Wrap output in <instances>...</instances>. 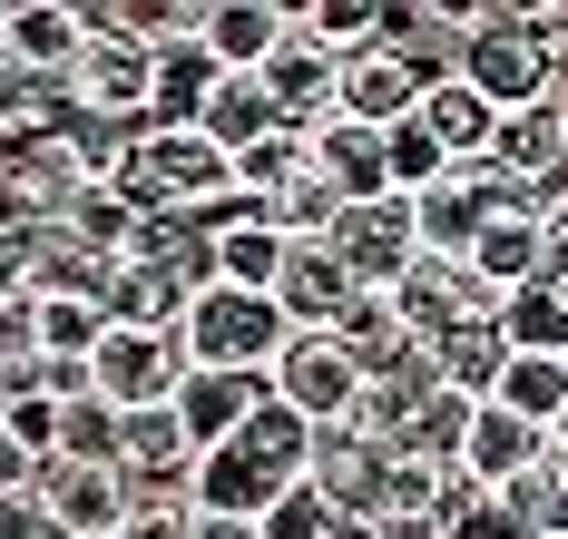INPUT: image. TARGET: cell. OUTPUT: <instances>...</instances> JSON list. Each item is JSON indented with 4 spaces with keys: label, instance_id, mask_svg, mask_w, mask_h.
Instances as JSON below:
<instances>
[{
    "label": "cell",
    "instance_id": "cell-28",
    "mask_svg": "<svg viewBox=\"0 0 568 539\" xmlns=\"http://www.w3.org/2000/svg\"><path fill=\"white\" fill-rule=\"evenodd\" d=\"M235 451H245V461H265L275 480H304V461H314V421H294L275 393H265V403L245 413V431H235Z\"/></svg>",
    "mask_w": 568,
    "mask_h": 539
},
{
    "label": "cell",
    "instance_id": "cell-37",
    "mask_svg": "<svg viewBox=\"0 0 568 539\" xmlns=\"http://www.w3.org/2000/svg\"><path fill=\"white\" fill-rule=\"evenodd\" d=\"M0 431H10V441H20V451H30V461H50V451H59V403H40V393H20V403H10V421H0Z\"/></svg>",
    "mask_w": 568,
    "mask_h": 539
},
{
    "label": "cell",
    "instance_id": "cell-9",
    "mask_svg": "<svg viewBox=\"0 0 568 539\" xmlns=\"http://www.w3.org/2000/svg\"><path fill=\"white\" fill-rule=\"evenodd\" d=\"M304 490H314V500H324L334 520H383V510H393V451L334 421V431H314Z\"/></svg>",
    "mask_w": 568,
    "mask_h": 539
},
{
    "label": "cell",
    "instance_id": "cell-25",
    "mask_svg": "<svg viewBox=\"0 0 568 539\" xmlns=\"http://www.w3.org/2000/svg\"><path fill=\"white\" fill-rule=\"evenodd\" d=\"M500 363H510L500 324H460V334H442V344H432V373H442V393H460V403H490Z\"/></svg>",
    "mask_w": 568,
    "mask_h": 539
},
{
    "label": "cell",
    "instance_id": "cell-5",
    "mask_svg": "<svg viewBox=\"0 0 568 539\" xmlns=\"http://www.w3.org/2000/svg\"><path fill=\"white\" fill-rule=\"evenodd\" d=\"M265 393H275L294 421H314V431H334L353 421V393H363V363L343 354L334 334H284L275 363H265Z\"/></svg>",
    "mask_w": 568,
    "mask_h": 539
},
{
    "label": "cell",
    "instance_id": "cell-20",
    "mask_svg": "<svg viewBox=\"0 0 568 539\" xmlns=\"http://www.w3.org/2000/svg\"><path fill=\"white\" fill-rule=\"evenodd\" d=\"M490 295H519V285H539L549 275V226H529V216H490L480 236H470V255H460Z\"/></svg>",
    "mask_w": 568,
    "mask_h": 539
},
{
    "label": "cell",
    "instance_id": "cell-30",
    "mask_svg": "<svg viewBox=\"0 0 568 539\" xmlns=\"http://www.w3.org/2000/svg\"><path fill=\"white\" fill-rule=\"evenodd\" d=\"M59 236H79L89 255H99V265H118V255L138 245V206H128L118 186H79V206L59 216Z\"/></svg>",
    "mask_w": 568,
    "mask_h": 539
},
{
    "label": "cell",
    "instance_id": "cell-34",
    "mask_svg": "<svg viewBox=\"0 0 568 539\" xmlns=\"http://www.w3.org/2000/svg\"><path fill=\"white\" fill-rule=\"evenodd\" d=\"M30 314H40V354H59V363H89L99 354V334H109V314L99 304H79V295H30Z\"/></svg>",
    "mask_w": 568,
    "mask_h": 539
},
{
    "label": "cell",
    "instance_id": "cell-13",
    "mask_svg": "<svg viewBox=\"0 0 568 539\" xmlns=\"http://www.w3.org/2000/svg\"><path fill=\"white\" fill-rule=\"evenodd\" d=\"M0 40H10V60L30 69V79H69L79 50H89V10H69V0H10L0 10Z\"/></svg>",
    "mask_w": 568,
    "mask_h": 539
},
{
    "label": "cell",
    "instance_id": "cell-43",
    "mask_svg": "<svg viewBox=\"0 0 568 539\" xmlns=\"http://www.w3.org/2000/svg\"><path fill=\"white\" fill-rule=\"evenodd\" d=\"M324 539H383V530H373V520H334Z\"/></svg>",
    "mask_w": 568,
    "mask_h": 539
},
{
    "label": "cell",
    "instance_id": "cell-15",
    "mask_svg": "<svg viewBox=\"0 0 568 539\" xmlns=\"http://www.w3.org/2000/svg\"><path fill=\"white\" fill-rule=\"evenodd\" d=\"M255 403H265V373H186L168 413H176V431H186V451H216V441L245 431Z\"/></svg>",
    "mask_w": 568,
    "mask_h": 539
},
{
    "label": "cell",
    "instance_id": "cell-39",
    "mask_svg": "<svg viewBox=\"0 0 568 539\" xmlns=\"http://www.w3.org/2000/svg\"><path fill=\"white\" fill-rule=\"evenodd\" d=\"M0 539H59V530H50V510H40L30 490H10V500H0Z\"/></svg>",
    "mask_w": 568,
    "mask_h": 539
},
{
    "label": "cell",
    "instance_id": "cell-17",
    "mask_svg": "<svg viewBox=\"0 0 568 539\" xmlns=\"http://www.w3.org/2000/svg\"><path fill=\"white\" fill-rule=\"evenodd\" d=\"M539 461H549V431H539V421L500 413V403H480V413H470V441H460V471L480 480V490H500V480L539 471Z\"/></svg>",
    "mask_w": 568,
    "mask_h": 539
},
{
    "label": "cell",
    "instance_id": "cell-21",
    "mask_svg": "<svg viewBox=\"0 0 568 539\" xmlns=\"http://www.w3.org/2000/svg\"><path fill=\"white\" fill-rule=\"evenodd\" d=\"M490 167L510 186H529V177H559L568 167V128H559V109L539 99V109H510V119L490 128Z\"/></svg>",
    "mask_w": 568,
    "mask_h": 539
},
{
    "label": "cell",
    "instance_id": "cell-40",
    "mask_svg": "<svg viewBox=\"0 0 568 539\" xmlns=\"http://www.w3.org/2000/svg\"><path fill=\"white\" fill-rule=\"evenodd\" d=\"M30 471H40V461H30V451L0 431V500H10V490H30Z\"/></svg>",
    "mask_w": 568,
    "mask_h": 539
},
{
    "label": "cell",
    "instance_id": "cell-12",
    "mask_svg": "<svg viewBox=\"0 0 568 539\" xmlns=\"http://www.w3.org/2000/svg\"><path fill=\"white\" fill-rule=\"evenodd\" d=\"M284 30H294V0H206L196 50L226 69V79H255V69L284 50Z\"/></svg>",
    "mask_w": 568,
    "mask_h": 539
},
{
    "label": "cell",
    "instance_id": "cell-11",
    "mask_svg": "<svg viewBox=\"0 0 568 539\" xmlns=\"http://www.w3.org/2000/svg\"><path fill=\"white\" fill-rule=\"evenodd\" d=\"M30 500L50 510L59 539H118L128 530V490H118V471H99V461H40V471H30Z\"/></svg>",
    "mask_w": 568,
    "mask_h": 539
},
{
    "label": "cell",
    "instance_id": "cell-38",
    "mask_svg": "<svg viewBox=\"0 0 568 539\" xmlns=\"http://www.w3.org/2000/svg\"><path fill=\"white\" fill-rule=\"evenodd\" d=\"M30 354H40V314L30 295H0V373H30Z\"/></svg>",
    "mask_w": 568,
    "mask_h": 539
},
{
    "label": "cell",
    "instance_id": "cell-8",
    "mask_svg": "<svg viewBox=\"0 0 568 539\" xmlns=\"http://www.w3.org/2000/svg\"><path fill=\"white\" fill-rule=\"evenodd\" d=\"M432 79H452V69H422L412 50L373 40V50H353V60L334 69V119H353V128H402L412 109H422V89H432Z\"/></svg>",
    "mask_w": 568,
    "mask_h": 539
},
{
    "label": "cell",
    "instance_id": "cell-10",
    "mask_svg": "<svg viewBox=\"0 0 568 539\" xmlns=\"http://www.w3.org/2000/svg\"><path fill=\"white\" fill-rule=\"evenodd\" d=\"M334 265L363 285V295H393L402 285V265L422 255V236H412V196H373V206H343L334 216Z\"/></svg>",
    "mask_w": 568,
    "mask_h": 539
},
{
    "label": "cell",
    "instance_id": "cell-19",
    "mask_svg": "<svg viewBox=\"0 0 568 539\" xmlns=\"http://www.w3.org/2000/svg\"><path fill=\"white\" fill-rule=\"evenodd\" d=\"M294 480H275L265 461H245L235 441H216V451H196V510H216V520H265Z\"/></svg>",
    "mask_w": 568,
    "mask_h": 539
},
{
    "label": "cell",
    "instance_id": "cell-18",
    "mask_svg": "<svg viewBox=\"0 0 568 539\" xmlns=\"http://www.w3.org/2000/svg\"><path fill=\"white\" fill-rule=\"evenodd\" d=\"M314 177L334 186L343 206H373V196H393V167H383V128L324 119V128H314Z\"/></svg>",
    "mask_w": 568,
    "mask_h": 539
},
{
    "label": "cell",
    "instance_id": "cell-14",
    "mask_svg": "<svg viewBox=\"0 0 568 539\" xmlns=\"http://www.w3.org/2000/svg\"><path fill=\"white\" fill-rule=\"evenodd\" d=\"M353 295H363V285L334 265V245H284V275H275L284 334H334V314H343Z\"/></svg>",
    "mask_w": 568,
    "mask_h": 539
},
{
    "label": "cell",
    "instance_id": "cell-23",
    "mask_svg": "<svg viewBox=\"0 0 568 539\" xmlns=\"http://www.w3.org/2000/svg\"><path fill=\"white\" fill-rule=\"evenodd\" d=\"M275 109H265V89H255V79H216V89H206V109H196V138H206V148H216V157H245V148H255V138H275Z\"/></svg>",
    "mask_w": 568,
    "mask_h": 539
},
{
    "label": "cell",
    "instance_id": "cell-3",
    "mask_svg": "<svg viewBox=\"0 0 568 539\" xmlns=\"http://www.w3.org/2000/svg\"><path fill=\"white\" fill-rule=\"evenodd\" d=\"M490 216H519V186L500 177L490 157H460V167H442V177L412 196V236H422V255H470V236H480Z\"/></svg>",
    "mask_w": 568,
    "mask_h": 539
},
{
    "label": "cell",
    "instance_id": "cell-7",
    "mask_svg": "<svg viewBox=\"0 0 568 539\" xmlns=\"http://www.w3.org/2000/svg\"><path fill=\"white\" fill-rule=\"evenodd\" d=\"M393 314H402V334H412V344H442V334H460V324H490L500 295H490L460 255H412V265H402V285H393Z\"/></svg>",
    "mask_w": 568,
    "mask_h": 539
},
{
    "label": "cell",
    "instance_id": "cell-27",
    "mask_svg": "<svg viewBox=\"0 0 568 539\" xmlns=\"http://www.w3.org/2000/svg\"><path fill=\"white\" fill-rule=\"evenodd\" d=\"M490 403L549 431V421L568 413V363L559 354H510V363H500V383H490Z\"/></svg>",
    "mask_w": 568,
    "mask_h": 539
},
{
    "label": "cell",
    "instance_id": "cell-24",
    "mask_svg": "<svg viewBox=\"0 0 568 539\" xmlns=\"http://www.w3.org/2000/svg\"><path fill=\"white\" fill-rule=\"evenodd\" d=\"M490 324H500V344H510V354H559V363H568V295L549 285V275H539V285H519V295H500Z\"/></svg>",
    "mask_w": 568,
    "mask_h": 539
},
{
    "label": "cell",
    "instance_id": "cell-31",
    "mask_svg": "<svg viewBox=\"0 0 568 539\" xmlns=\"http://www.w3.org/2000/svg\"><path fill=\"white\" fill-rule=\"evenodd\" d=\"M118 471H196V451H186V431L176 413H118Z\"/></svg>",
    "mask_w": 568,
    "mask_h": 539
},
{
    "label": "cell",
    "instance_id": "cell-35",
    "mask_svg": "<svg viewBox=\"0 0 568 539\" xmlns=\"http://www.w3.org/2000/svg\"><path fill=\"white\" fill-rule=\"evenodd\" d=\"M50 461H99V471H118V413L99 403V393L59 403V451Z\"/></svg>",
    "mask_w": 568,
    "mask_h": 539
},
{
    "label": "cell",
    "instance_id": "cell-44",
    "mask_svg": "<svg viewBox=\"0 0 568 539\" xmlns=\"http://www.w3.org/2000/svg\"><path fill=\"white\" fill-rule=\"evenodd\" d=\"M10 403H20V373H0V421H10Z\"/></svg>",
    "mask_w": 568,
    "mask_h": 539
},
{
    "label": "cell",
    "instance_id": "cell-45",
    "mask_svg": "<svg viewBox=\"0 0 568 539\" xmlns=\"http://www.w3.org/2000/svg\"><path fill=\"white\" fill-rule=\"evenodd\" d=\"M549 480H559V500H568V451H549Z\"/></svg>",
    "mask_w": 568,
    "mask_h": 539
},
{
    "label": "cell",
    "instance_id": "cell-26",
    "mask_svg": "<svg viewBox=\"0 0 568 539\" xmlns=\"http://www.w3.org/2000/svg\"><path fill=\"white\" fill-rule=\"evenodd\" d=\"M226 69L206 60L196 40L186 50H158V89H148V128H196V109H206V89H216Z\"/></svg>",
    "mask_w": 568,
    "mask_h": 539
},
{
    "label": "cell",
    "instance_id": "cell-22",
    "mask_svg": "<svg viewBox=\"0 0 568 539\" xmlns=\"http://www.w3.org/2000/svg\"><path fill=\"white\" fill-rule=\"evenodd\" d=\"M412 128H422V138L460 167V157H490V128H500V119H490L460 79H432V89H422V109H412Z\"/></svg>",
    "mask_w": 568,
    "mask_h": 539
},
{
    "label": "cell",
    "instance_id": "cell-4",
    "mask_svg": "<svg viewBox=\"0 0 568 539\" xmlns=\"http://www.w3.org/2000/svg\"><path fill=\"white\" fill-rule=\"evenodd\" d=\"M148 89H158V50H138L118 10H89V50H79V69H69V99H79L89 119L148 128Z\"/></svg>",
    "mask_w": 568,
    "mask_h": 539
},
{
    "label": "cell",
    "instance_id": "cell-16",
    "mask_svg": "<svg viewBox=\"0 0 568 539\" xmlns=\"http://www.w3.org/2000/svg\"><path fill=\"white\" fill-rule=\"evenodd\" d=\"M334 69H343V60H324L314 40H294V30H284V50L255 69V89H265V109H275L284 128H324V119H334Z\"/></svg>",
    "mask_w": 568,
    "mask_h": 539
},
{
    "label": "cell",
    "instance_id": "cell-2",
    "mask_svg": "<svg viewBox=\"0 0 568 539\" xmlns=\"http://www.w3.org/2000/svg\"><path fill=\"white\" fill-rule=\"evenodd\" d=\"M176 344H186V373H265L284 344V314H275V295L196 285L186 314H176Z\"/></svg>",
    "mask_w": 568,
    "mask_h": 539
},
{
    "label": "cell",
    "instance_id": "cell-1",
    "mask_svg": "<svg viewBox=\"0 0 568 539\" xmlns=\"http://www.w3.org/2000/svg\"><path fill=\"white\" fill-rule=\"evenodd\" d=\"M452 79L490 109V119H510V109H539L549 99V60L519 40V10L510 0H460V60Z\"/></svg>",
    "mask_w": 568,
    "mask_h": 539
},
{
    "label": "cell",
    "instance_id": "cell-32",
    "mask_svg": "<svg viewBox=\"0 0 568 539\" xmlns=\"http://www.w3.org/2000/svg\"><path fill=\"white\" fill-rule=\"evenodd\" d=\"M334 344H343V354H353V363H363V373H373V363H393L402 344H412V334H402L393 295H353V304H343V314H334Z\"/></svg>",
    "mask_w": 568,
    "mask_h": 539
},
{
    "label": "cell",
    "instance_id": "cell-36",
    "mask_svg": "<svg viewBox=\"0 0 568 539\" xmlns=\"http://www.w3.org/2000/svg\"><path fill=\"white\" fill-rule=\"evenodd\" d=\"M324 530H334V510H324V500H314L304 480H294V490H284L275 510L255 520V539H324Z\"/></svg>",
    "mask_w": 568,
    "mask_h": 539
},
{
    "label": "cell",
    "instance_id": "cell-6",
    "mask_svg": "<svg viewBox=\"0 0 568 539\" xmlns=\"http://www.w3.org/2000/svg\"><path fill=\"white\" fill-rule=\"evenodd\" d=\"M176 383H186V344H176V334L109 324L99 354H89V393H99L109 413H158V403H176Z\"/></svg>",
    "mask_w": 568,
    "mask_h": 539
},
{
    "label": "cell",
    "instance_id": "cell-33",
    "mask_svg": "<svg viewBox=\"0 0 568 539\" xmlns=\"http://www.w3.org/2000/svg\"><path fill=\"white\" fill-rule=\"evenodd\" d=\"M490 500H500V520H510L519 539H568V500H559V480H549V461L519 471V480H500Z\"/></svg>",
    "mask_w": 568,
    "mask_h": 539
},
{
    "label": "cell",
    "instance_id": "cell-42",
    "mask_svg": "<svg viewBox=\"0 0 568 539\" xmlns=\"http://www.w3.org/2000/svg\"><path fill=\"white\" fill-rule=\"evenodd\" d=\"M549 285L568 295V216H549Z\"/></svg>",
    "mask_w": 568,
    "mask_h": 539
},
{
    "label": "cell",
    "instance_id": "cell-41",
    "mask_svg": "<svg viewBox=\"0 0 568 539\" xmlns=\"http://www.w3.org/2000/svg\"><path fill=\"white\" fill-rule=\"evenodd\" d=\"M186 539H255V520H216V510H186Z\"/></svg>",
    "mask_w": 568,
    "mask_h": 539
},
{
    "label": "cell",
    "instance_id": "cell-29",
    "mask_svg": "<svg viewBox=\"0 0 568 539\" xmlns=\"http://www.w3.org/2000/svg\"><path fill=\"white\" fill-rule=\"evenodd\" d=\"M294 40H314L324 60H353L383 40V0H304L294 10Z\"/></svg>",
    "mask_w": 568,
    "mask_h": 539
}]
</instances>
